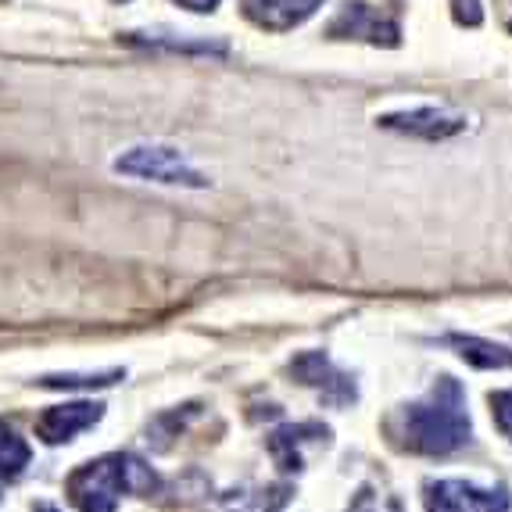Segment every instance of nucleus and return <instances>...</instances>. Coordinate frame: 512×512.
<instances>
[{"mask_svg":"<svg viewBox=\"0 0 512 512\" xmlns=\"http://www.w3.org/2000/svg\"><path fill=\"white\" fill-rule=\"evenodd\" d=\"M387 441L398 452L409 455H455L459 448H466L473 437L470 412H466V391L455 376H437V384L430 387L419 402H409L394 412L384 423Z\"/></svg>","mask_w":512,"mask_h":512,"instance_id":"nucleus-1","label":"nucleus"},{"mask_svg":"<svg viewBox=\"0 0 512 512\" xmlns=\"http://www.w3.org/2000/svg\"><path fill=\"white\" fill-rule=\"evenodd\" d=\"M65 491H69V502L79 512H115L122 491L154 495L158 477H154L151 466H144L133 455H104V459L79 466L65 484Z\"/></svg>","mask_w":512,"mask_h":512,"instance_id":"nucleus-2","label":"nucleus"},{"mask_svg":"<svg viewBox=\"0 0 512 512\" xmlns=\"http://www.w3.org/2000/svg\"><path fill=\"white\" fill-rule=\"evenodd\" d=\"M111 169L122 172V176H133V180H147V183H165V187H190V190H205L208 176L197 172L194 165L183 158V151L165 144H137L122 151Z\"/></svg>","mask_w":512,"mask_h":512,"instance_id":"nucleus-3","label":"nucleus"},{"mask_svg":"<svg viewBox=\"0 0 512 512\" xmlns=\"http://www.w3.org/2000/svg\"><path fill=\"white\" fill-rule=\"evenodd\" d=\"M427 512H509L505 487H477L470 480H427L423 487Z\"/></svg>","mask_w":512,"mask_h":512,"instance_id":"nucleus-4","label":"nucleus"},{"mask_svg":"<svg viewBox=\"0 0 512 512\" xmlns=\"http://www.w3.org/2000/svg\"><path fill=\"white\" fill-rule=\"evenodd\" d=\"M330 40H366L373 47H398L402 43V29L398 22L366 4V0H344V8L333 15V22L326 26Z\"/></svg>","mask_w":512,"mask_h":512,"instance_id":"nucleus-5","label":"nucleus"},{"mask_svg":"<svg viewBox=\"0 0 512 512\" xmlns=\"http://www.w3.org/2000/svg\"><path fill=\"white\" fill-rule=\"evenodd\" d=\"M291 376L301 387L319 391V398H323L326 405H337V409H344V405H351L355 398H359L355 380L333 366L323 351H301L298 359L291 362Z\"/></svg>","mask_w":512,"mask_h":512,"instance_id":"nucleus-6","label":"nucleus"},{"mask_svg":"<svg viewBox=\"0 0 512 512\" xmlns=\"http://www.w3.org/2000/svg\"><path fill=\"white\" fill-rule=\"evenodd\" d=\"M380 126L391 129V133H405V137H419V140H448V137H459L462 129H466V115L459 111H448V108H412V111H394V115H380Z\"/></svg>","mask_w":512,"mask_h":512,"instance_id":"nucleus-7","label":"nucleus"},{"mask_svg":"<svg viewBox=\"0 0 512 512\" xmlns=\"http://www.w3.org/2000/svg\"><path fill=\"white\" fill-rule=\"evenodd\" d=\"M269 455L276 459V466L287 473H301L305 470V448H323L330 444V427L326 423H287V427L273 430L269 434Z\"/></svg>","mask_w":512,"mask_h":512,"instance_id":"nucleus-8","label":"nucleus"},{"mask_svg":"<svg viewBox=\"0 0 512 512\" xmlns=\"http://www.w3.org/2000/svg\"><path fill=\"white\" fill-rule=\"evenodd\" d=\"M326 0H240V11L248 22L269 33H287L316 15Z\"/></svg>","mask_w":512,"mask_h":512,"instance_id":"nucleus-9","label":"nucleus"},{"mask_svg":"<svg viewBox=\"0 0 512 512\" xmlns=\"http://www.w3.org/2000/svg\"><path fill=\"white\" fill-rule=\"evenodd\" d=\"M104 416V405L97 402H72V405H54L36 419V434L47 444H69L76 434L97 427Z\"/></svg>","mask_w":512,"mask_h":512,"instance_id":"nucleus-10","label":"nucleus"},{"mask_svg":"<svg viewBox=\"0 0 512 512\" xmlns=\"http://www.w3.org/2000/svg\"><path fill=\"white\" fill-rule=\"evenodd\" d=\"M441 341L459 351V359L470 362L473 369H509L512 366L509 348H502V344H495V341H484V337H473V333H444Z\"/></svg>","mask_w":512,"mask_h":512,"instance_id":"nucleus-11","label":"nucleus"},{"mask_svg":"<svg viewBox=\"0 0 512 512\" xmlns=\"http://www.w3.org/2000/svg\"><path fill=\"white\" fill-rule=\"evenodd\" d=\"M126 43H147V47H162V51H183V54H230V47L222 40H172V36H158V33H126Z\"/></svg>","mask_w":512,"mask_h":512,"instance_id":"nucleus-12","label":"nucleus"},{"mask_svg":"<svg viewBox=\"0 0 512 512\" xmlns=\"http://www.w3.org/2000/svg\"><path fill=\"white\" fill-rule=\"evenodd\" d=\"M29 444L8 427V423H0V480H15L26 473L29 466Z\"/></svg>","mask_w":512,"mask_h":512,"instance_id":"nucleus-13","label":"nucleus"},{"mask_svg":"<svg viewBox=\"0 0 512 512\" xmlns=\"http://www.w3.org/2000/svg\"><path fill=\"white\" fill-rule=\"evenodd\" d=\"M122 380V369H108V373H61V376H43L40 387L47 391H76V387H111Z\"/></svg>","mask_w":512,"mask_h":512,"instance_id":"nucleus-14","label":"nucleus"},{"mask_svg":"<svg viewBox=\"0 0 512 512\" xmlns=\"http://www.w3.org/2000/svg\"><path fill=\"white\" fill-rule=\"evenodd\" d=\"M348 512H402V502L394 495H384V491H376L373 484L359 487V495L351 502Z\"/></svg>","mask_w":512,"mask_h":512,"instance_id":"nucleus-15","label":"nucleus"},{"mask_svg":"<svg viewBox=\"0 0 512 512\" xmlns=\"http://www.w3.org/2000/svg\"><path fill=\"white\" fill-rule=\"evenodd\" d=\"M487 405H491V419H495L498 434L512 441V391H491Z\"/></svg>","mask_w":512,"mask_h":512,"instance_id":"nucleus-16","label":"nucleus"},{"mask_svg":"<svg viewBox=\"0 0 512 512\" xmlns=\"http://www.w3.org/2000/svg\"><path fill=\"white\" fill-rule=\"evenodd\" d=\"M452 15L459 26L466 29H477L484 22V8H480V0H452Z\"/></svg>","mask_w":512,"mask_h":512,"instance_id":"nucleus-17","label":"nucleus"},{"mask_svg":"<svg viewBox=\"0 0 512 512\" xmlns=\"http://www.w3.org/2000/svg\"><path fill=\"white\" fill-rule=\"evenodd\" d=\"M180 8L194 11V15H212L215 8H219V0H176Z\"/></svg>","mask_w":512,"mask_h":512,"instance_id":"nucleus-18","label":"nucleus"},{"mask_svg":"<svg viewBox=\"0 0 512 512\" xmlns=\"http://www.w3.org/2000/svg\"><path fill=\"white\" fill-rule=\"evenodd\" d=\"M115 4H126V0H115Z\"/></svg>","mask_w":512,"mask_h":512,"instance_id":"nucleus-19","label":"nucleus"},{"mask_svg":"<svg viewBox=\"0 0 512 512\" xmlns=\"http://www.w3.org/2000/svg\"><path fill=\"white\" fill-rule=\"evenodd\" d=\"M509 29H512V26H509Z\"/></svg>","mask_w":512,"mask_h":512,"instance_id":"nucleus-20","label":"nucleus"}]
</instances>
